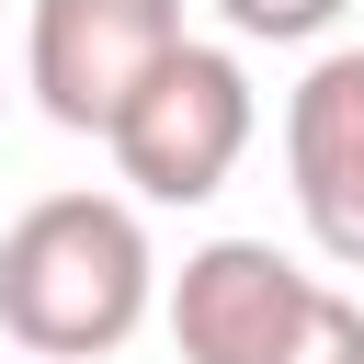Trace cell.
Returning <instances> with one entry per match:
<instances>
[{"instance_id":"cell-1","label":"cell","mask_w":364,"mask_h":364,"mask_svg":"<svg viewBox=\"0 0 364 364\" xmlns=\"http://www.w3.org/2000/svg\"><path fill=\"white\" fill-rule=\"evenodd\" d=\"M159 296L148 216L125 193H34L0 228V330L34 364H102Z\"/></svg>"},{"instance_id":"cell-2","label":"cell","mask_w":364,"mask_h":364,"mask_svg":"<svg viewBox=\"0 0 364 364\" xmlns=\"http://www.w3.org/2000/svg\"><path fill=\"white\" fill-rule=\"evenodd\" d=\"M171 341L182 364H364V307L273 239H205L171 273Z\"/></svg>"},{"instance_id":"cell-3","label":"cell","mask_w":364,"mask_h":364,"mask_svg":"<svg viewBox=\"0 0 364 364\" xmlns=\"http://www.w3.org/2000/svg\"><path fill=\"white\" fill-rule=\"evenodd\" d=\"M250 125H262L250 68H239L228 46H193V34H182V46L136 80V102L102 125V148H114L125 205H216L228 171H239V148H250Z\"/></svg>"},{"instance_id":"cell-4","label":"cell","mask_w":364,"mask_h":364,"mask_svg":"<svg viewBox=\"0 0 364 364\" xmlns=\"http://www.w3.org/2000/svg\"><path fill=\"white\" fill-rule=\"evenodd\" d=\"M171 46H182V0H34L23 91L46 102V125L102 136Z\"/></svg>"},{"instance_id":"cell-5","label":"cell","mask_w":364,"mask_h":364,"mask_svg":"<svg viewBox=\"0 0 364 364\" xmlns=\"http://www.w3.org/2000/svg\"><path fill=\"white\" fill-rule=\"evenodd\" d=\"M284 182L307 239L341 273H364V46H330L284 91Z\"/></svg>"},{"instance_id":"cell-6","label":"cell","mask_w":364,"mask_h":364,"mask_svg":"<svg viewBox=\"0 0 364 364\" xmlns=\"http://www.w3.org/2000/svg\"><path fill=\"white\" fill-rule=\"evenodd\" d=\"M228 11V34H250V46H307V34H330L353 0H216Z\"/></svg>"}]
</instances>
